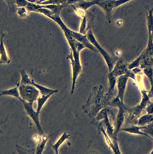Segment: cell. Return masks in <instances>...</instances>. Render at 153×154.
<instances>
[{"label": "cell", "instance_id": "cell-1", "mask_svg": "<svg viewBox=\"0 0 153 154\" xmlns=\"http://www.w3.org/2000/svg\"><path fill=\"white\" fill-rule=\"evenodd\" d=\"M109 100L102 85L95 86L83 106L84 111L89 117L94 118L102 109L109 106Z\"/></svg>", "mask_w": 153, "mask_h": 154}, {"label": "cell", "instance_id": "cell-2", "mask_svg": "<svg viewBox=\"0 0 153 154\" xmlns=\"http://www.w3.org/2000/svg\"><path fill=\"white\" fill-rule=\"evenodd\" d=\"M17 86L20 97L23 101L33 103L37 100L40 94V91L32 85L20 84Z\"/></svg>", "mask_w": 153, "mask_h": 154}, {"label": "cell", "instance_id": "cell-3", "mask_svg": "<svg viewBox=\"0 0 153 154\" xmlns=\"http://www.w3.org/2000/svg\"><path fill=\"white\" fill-rule=\"evenodd\" d=\"M131 0H95L96 5L104 12L108 22H111V14L117 7Z\"/></svg>", "mask_w": 153, "mask_h": 154}, {"label": "cell", "instance_id": "cell-4", "mask_svg": "<svg viewBox=\"0 0 153 154\" xmlns=\"http://www.w3.org/2000/svg\"><path fill=\"white\" fill-rule=\"evenodd\" d=\"M86 35L90 42L95 47L103 57L107 64L109 72L111 71L116 62L115 59L111 57L99 44L93 33L91 27L88 29Z\"/></svg>", "mask_w": 153, "mask_h": 154}, {"label": "cell", "instance_id": "cell-5", "mask_svg": "<svg viewBox=\"0 0 153 154\" xmlns=\"http://www.w3.org/2000/svg\"><path fill=\"white\" fill-rule=\"evenodd\" d=\"M128 65L121 59L118 60L112 70L107 75L108 79L117 81L119 76L128 73L129 72Z\"/></svg>", "mask_w": 153, "mask_h": 154}, {"label": "cell", "instance_id": "cell-6", "mask_svg": "<svg viewBox=\"0 0 153 154\" xmlns=\"http://www.w3.org/2000/svg\"><path fill=\"white\" fill-rule=\"evenodd\" d=\"M129 77L134 79H135L134 73L130 71L126 74L119 76L116 82V84L118 90V93L116 96L123 103H124L123 99L127 82Z\"/></svg>", "mask_w": 153, "mask_h": 154}, {"label": "cell", "instance_id": "cell-7", "mask_svg": "<svg viewBox=\"0 0 153 154\" xmlns=\"http://www.w3.org/2000/svg\"><path fill=\"white\" fill-rule=\"evenodd\" d=\"M23 102L26 113L34 122L39 134L42 135H43L44 133L39 122L40 112L34 110L33 106V103H29L25 101Z\"/></svg>", "mask_w": 153, "mask_h": 154}, {"label": "cell", "instance_id": "cell-8", "mask_svg": "<svg viewBox=\"0 0 153 154\" xmlns=\"http://www.w3.org/2000/svg\"><path fill=\"white\" fill-rule=\"evenodd\" d=\"M126 106L124 104H122L118 108V111L116 118L114 130L113 134L114 138L116 140H117V135L120 132V130L124 121Z\"/></svg>", "mask_w": 153, "mask_h": 154}, {"label": "cell", "instance_id": "cell-9", "mask_svg": "<svg viewBox=\"0 0 153 154\" xmlns=\"http://www.w3.org/2000/svg\"><path fill=\"white\" fill-rule=\"evenodd\" d=\"M98 128L104 135L105 139L110 147L115 154H121L119 145L115 144L106 133L105 130L100 122L98 124Z\"/></svg>", "mask_w": 153, "mask_h": 154}, {"label": "cell", "instance_id": "cell-10", "mask_svg": "<svg viewBox=\"0 0 153 154\" xmlns=\"http://www.w3.org/2000/svg\"><path fill=\"white\" fill-rule=\"evenodd\" d=\"M142 128V127L139 126L137 125H131L126 127L122 128L120 130V132L123 131L130 134L145 136L153 140V138L147 133L141 130Z\"/></svg>", "mask_w": 153, "mask_h": 154}, {"label": "cell", "instance_id": "cell-11", "mask_svg": "<svg viewBox=\"0 0 153 154\" xmlns=\"http://www.w3.org/2000/svg\"><path fill=\"white\" fill-rule=\"evenodd\" d=\"M143 110L138 105L131 108L126 106L125 111L127 112L128 117L129 119L132 121H137Z\"/></svg>", "mask_w": 153, "mask_h": 154}, {"label": "cell", "instance_id": "cell-12", "mask_svg": "<svg viewBox=\"0 0 153 154\" xmlns=\"http://www.w3.org/2000/svg\"><path fill=\"white\" fill-rule=\"evenodd\" d=\"M143 57L141 60L140 66L142 69L153 67V58L149 55L147 52L145 51Z\"/></svg>", "mask_w": 153, "mask_h": 154}, {"label": "cell", "instance_id": "cell-13", "mask_svg": "<svg viewBox=\"0 0 153 154\" xmlns=\"http://www.w3.org/2000/svg\"><path fill=\"white\" fill-rule=\"evenodd\" d=\"M96 5L95 0L87 1L80 0L78 2L74 4V7L82 10L86 11L88 8Z\"/></svg>", "mask_w": 153, "mask_h": 154}, {"label": "cell", "instance_id": "cell-14", "mask_svg": "<svg viewBox=\"0 0 153 154\" xmlns=\"http://www.w3.org/2000/svg\"><path fill=\"white\" fill-rule=\"evenodd\" d=\"M137 125L145 126L153 122V114L147 113L139 117L137 121Z\"/></svg>", "mask_w": 153, "mask_h": 154}, {"label": "cell", "instance_id": "cell-15", "mask_svg": "<svg viewBox=\"0 0 153 154\" xmlns=\"http://www.w3.org/2000/svg\"><path fill=\"white\" fill-rule=\"evenodd\" d=\"M0 95V96L9 95L13 96L22 101V100L19 94L17 86L14 88L8 90L1 91Z\"/></svg>", "mask_w": 153, "mask_h": 154}, {"label": "cell", "instance_id": "cell-16", "mask_svg": "<svg viewBox=\"0 0 153 154\" xmlns=\"http://www.w3.org/2000/svg\"><path fill=\"white\" fill-rule=\"evenodd\" d=\"M32 85L35 86L40 91V94L41 95L46 96L50 95H51L57 92V90H54L49 89L40 85L35 83L33 80Z\"/></svg>", "mask_w": 153, "mask_h": 154}, {"label": "cell", "instance_id": "cell-17", "mask_svg": "<svg viewBox=\"0 0 153 154\" xmlns=\"http://www.w3.org/2000/svg\"><path fill=\"white\" fill-rule=\"evenodd\" d=\"M10 62V61L7 56L3 45L2 37L0 43V63L8 64Z\"/></svg>", "mask_w": 153, "mask_h": 154}, {"label": "cell", "instance_id": "cell-18", "mask_svg": "<svg viewBox=\"0 0 153 154\" xmlns=\"http://www.w3.org/2000/svg\"><path fill=\"white\" fill-rule=\"evenodd\" d=\"M70 136V135L67 134L66 132H64L55 144L51 145L52 147L55 151L56 154H58V149L59 147L66 140L69 138Z\"/></svg>", "mask_w": 153, "mask_h": 154}, {"label": "cell", "instance_id": "cell-19", "mask_svg": "<svg viewBox=\"0 0 153 154\" xmlns=\"http://www.w3.org/2000/svg\"><path fill=\"white\" fill-rule=\"evenodd\" d=\"M142 94V99L140 103L139 104L141 108L143 109L147 105L150 101V98L147 94L146 91L144 89L141 90Z\"/></svg>", "mask_w": 153, "mask_h": 154}, {"label": "cell", "instance_id": "cell-20", "mask_svg": "<svg viewBox=\"0 0 153 154\" xmlns=\"http://www.w3.org/2000/svg\"><path fill=\"white\" fill-rule=\"evenodd\" d=\"M153 8L149 10V14H147V25L148 28L149 35H151L153 30V15L152 14Z\"/></svg>", "mask_w": 153, "mask_h": 154}, {"label": "cell", "instance_id": "cell-21", "mask_svg": "<svg viewBox=\"0 0 153 154\" xmlns=\"http://www.w3.org/2000/svg\"><path fill=\"white\" fill-rule=\"evenodd\" d=\"M51 96V95H50L44 96L40 94L37 100V105L36 111L38 112H40L43 105Z\"/></svg>", "mask_w": 153, "mask_h": 154}, {"label": "cell", "instance_id": "cell-22", "mask_svg": "<svg viewBox=\"0 0 153 154\" xmlns=\"http://www.w3.org/2000/svg\"><path fill=\"white\" fill-rule=\"evenodd\" d=\"M46 136H44L42 140L38 144L37 147L35 148V153L40 154L42 153L45 145L49 139V137Z\"/></svg>", "mask_w": 153, "mask_h": 154}, {"label": "cell", "instance_id": "cell-23", "mask_svg": "<svg viewBox=\"0 0 153 154\" xmlns=\"http://www.w3.org/2000/svg\"><path fill=\"white\" fill-rule=\"evenodd\" d=\"M20 72L21 75V79L20 84L32 85L33 80L30 79L28 75L23 69L21 70Z\"/></svg>", "mask_w": 153, "mask_h": 154}, {"label": "cell", "instance_id": "cell-24", "mask_svg": "<svg viewBox=\"0 0 153 154\" xmlns=\"http://www.w3.org/2000/svg\"><path fill=\"white\" fill-rule=\"evenodd\" d=\"M143 72L150 82L151 84L153 82V69L152 67L143 69Z\"/></svg>", "mask_w": 153, "mask_h": 154}, {"label": "cell", "instance_id": "cell-25", "mask_svg": "<svg viewBox=\"0 0 153 154\" xmlns=\"http://www.w3.org/2000/svg\"><path fill=\"white\" fill-rule=\"evenodd\" d=\"M142 59V56L141 54L134 60L131 63L128 64V68L129 70L133 69L134 68L138 67L140 65V63L141 60Z\"/></svg>", "mask_w": 153, "mask_h": 154}, {"label": "cell", "instance_id": "cell-26", "mask_svg": "<svg viewBox=\"0 0 153 154\" xmlns=\"http://www.w3.org/2000/svg\"><path fill=\"white\" fill-rule=\"evenodd\" d=\"M146 49L148 54L153 58V42L152 39L151 35H149L148 43Z\"/></svg>", "mask_w": 153, "mask_h": 154}, {"label": "cell", "instance_id": "cell-27", "mask_svg": "<svg viewBox=\"0 0 153 154\" xmlns=\"http://www.w3.org/2000/svg\"><path fill=\"white\" fill-rule=\"evenodd\" d=\"M141 130L153 138V126L142 127Z\"/></svg>", "mask_w": 153, "mask_h": 154}, {"label": "cell", "instance_id": "cell-28", "mask_svg": "<svg viewBox=\"0 0 153 154\" xmlns=\"http://www.w3.org/2000/svg\"><path fill=\"white\" fill-rule=\"evenodd\" d=\"M146 110L147 113L153 114V102L151 103L147 106Z\"/></svg>", "mask_w": 153, "mask_h": 154}, {"label": "cell", "instance_id": "cell-29", "mask_svg": "<svg viewBox=\"0 0 153 154\" xmlns=\"http://www.w3.org/2000/svg\"><path fill=\"white\" fill-rule=\"evenodd\" d=\"M80 0H68L67 2L70 4H74L78 2Z\"/></svg>", "mask_w": 153, "mask_h": 154}, {"label": "cell", "instance_id": "cell-30", "mask_svg": "<svg viewBox=\"0 0 153 154\" xmlns=\"http://www.w3.org/2000/svg\"><path fill=\"white\" fill-rule=\"evenodd\" d=\"M151 36L153 42V30L151 32Z\"/></svg>", "mask_w": 153, "mask_h": 154}, {"label": "cell", "instance_id": "cell-31", "mask_svg": "<svg viewBox=\"0 0 153 154\" xmlns=\"http://www.w3.org/2000/svg\"><path fill=\"white\" fill-rule=\"evenodd\" d=\"M150 154H153V149H152L151 152L150 153Z\"/></svg>", "mask_w": 153, "mask_h": 154}]
</instances>
